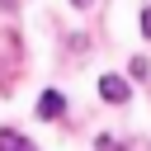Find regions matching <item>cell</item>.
<instances>
[{"instance_id":"cell-1","label":"cell","mask_w":151,"mask_h":151,"mask_svg":"<svg viewBox=\"0 0 151 151\" xmlns=\"http://www.w3.org/2000/svg\"><path fill=\"white\" fill-rule=\"evenodd\" d=\"M99 94H104L109 104H127V94H132V90H127V80H123V76H104V80H99Z\"/></svg>"},{"instance_id":"cell-2","label":"cell","mask_w":151,"mask_h":151,"mask_svg":"<svg viewBox=\"0 0 151 151\" xmlns=\"http://www.w3.org/2000/svg\"><path fill=\"white\" fill-rule=\"evenodd\" d=\"M61 109H66V99L57 90H42L38 94V118H61Z\"/></svg>"},{"instance_id":"cell-3","label":"cell","mask_w":151,"mask_h":151,"mask_svg":"<svg viewBox=\"0 0 151 151\" xmlns=\"http://www.w3.org/2000/svg\"><path fill=\"white\" fill-rule=\"evenodd\" d=\"M0 151H33V142L14 127H0Z\"/></svg>"},{"instance_id":"cell-4","label":"cell","mask_w":151,"mask_h":151,"mask_svg":"<svg viewBox=\"0 0 151 151\" xmlns=\"http://www.w3.org/2000/svg\"><path fill=\"white\" fill-rule=\"evenodd\" d=\"M142 33L151 38V9H142Z\"/></svg>"},{"instance_id":"cell-5","label":"cell","mask_w":151,"mask_h":151,"mask_svg":"<svg viewBox=\"0 0 151 151\" xmlns=\"http://www.w3.org/2000/svg\"><path fill=\"white\" fill-rule=\"evenodd\" d=\"M0 5H5V9H14V5H19V0H0Z\"/></svg>"},{"instance_id":"cell-6","label":"cell","mask_w":151,"mask_h":151,"mask_svg":"<svg viewBox=\"0 0 151 151\" xmlns=\"http://www.w3.org/2000/svg\"><path fill=\"white\" fill-rule=\"evenodd\" d=\"M71 5H80V9H85V5H94V0H71Z\"/></svg>"}]
</instances>
